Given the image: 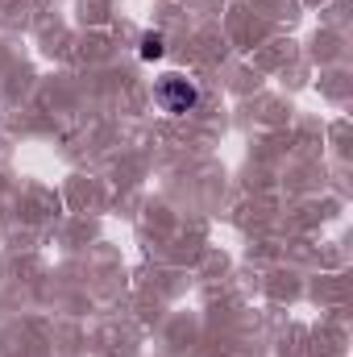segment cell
I'll list each match as a JSON object with an SVG mask.
<instances>
[{"mask_svg":"<svg viewBox=\"0 0 353 357\" xmlns=\"http://www.w3.org/2000/svg\"><path fill=\"white\" fill-rule=\"evenodd\" d=\"M154 100H158V108L163 112H191L195 104H200V88L191 84V79H183V75H163L158 84H154Z\"/></svg>","mask_w":353,"mask_h":357,"instance_id":"cell-1","label":"cell"},{"mask_svg":"<svg viewBox=\"0 0 353 357\" xmlns=\"http://www.w3.org/2000/svg\"><path fill=\"white\" fill-rule=\"evenodd\" d=\"M163 50H167V46H163L158 33H146V38H142V59H163Z\"/></svg>","mask_w":353,"mask_h":357,"instance_id":"cell-2","label":"cell"}]
</instances>
